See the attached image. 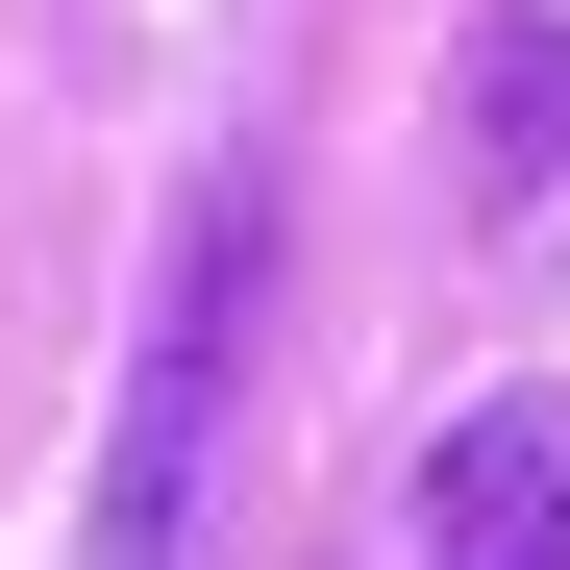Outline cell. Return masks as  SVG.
Returning <instances> with one entry per match:
<instances>
[{
    "instance_id": "6da1fadb",
    "label": "cell",
    "mask_w": 570,
    "mask_h": 570,
    "mask_svg": "<svg viewBox=\"0 0 570 570\" xmlns=\"http://www.w3.org/2000/svg\"><path fill=\"white\" fill-rule=\"evenodd\" d=\"M248 298H273V174H199L149 323H125V422H100V497H75V570H199V471H224V397H248Z\"/></svg>"
},
{
    "instance_id": "7a4b0ae2",
    "label": "cell",
    "mask_w": 570,
    "mask_h": 570,
    "mask_svg": "<svg viewBox=\"0 0 570 570\" xmlns=\"http://www.w3.org/2000/svg\"><path fill=\"white\" fill-rule=\"evenodd\" d=\"M422 570H570V372H497L422 446Z\"/></svg>"
},
{
    "instance_id": "3957f363",
    "label": "cell",
    "mask_w": 570,
    "mask_h": 570,
    "mask_svg": "<svg viewBox=\"0 0 570 570\" xmlns=\"http://www.w3.org/2000/svg\"><path fill=\"white\" fill-rule=\"evenodd\" d=\"M546 100H570V26H521V50H471V199H546V149H570Z\"/></svg>"
}]
</instances>
